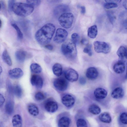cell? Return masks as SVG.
I'll return each mask as SVG.
<instances>
[{"instance_id": "obj_1", "label": "cell", "mask_w": 127, "mask_h": 127, "mask_svg": "<svg viewBox=\"0 0 127 127\" xmlns=\"http://www.w3.org/2000/svg\"><path fill=\"white\" fill-rule=\"evenodd\" d=\"M55 27L52 24H47L36 32L35 37L37 42L41 45H45L51 41L55 31Z\"/></svg>"}, {"instance_id": "obj_2", "label": "cell", "mask_w": 127, "mask_h": 127, "mask_svg": "<svg viewBox=\"0 0 127 127\" xmlns=\"http://www.w3.org/2000/svg\"><path fill=\"white\" fill-rule=\"evenodd\" d=\"M61 50L63 54L68 59H73L77 56L76 44L71 40L65 41L62 45Z\"/></svg>"}, {"instance_id": "obj_3", "label": "cell", "mask_w": 127, "mask_h": 127, "mask_svg": "<svg viewBox=\"0 0 127 127\" xmlns=\"http://www.w3.org/2000/svg\"><path fill=\"white\" fill-rule=\"evenodd\" d=\"M34 7L28 4L21 2H15L12 10L16 15L25 17L30 14L33 11Z\"/></svg>"}, {"instance_id": "obj_4", "label": "cell", "mask_w": 127, "mask_h": 127, "mask_svg": "<svg viewBox=\"0 0 127 127\" xmlns=\"http://www.w3.org/2000/svg\"><path fill=\"white\" fill-rule=\"evenodd\" d=\"M74 19V16L72 13L66 12L62 14L58 18V22L63 27L69 29L72 26Z\"/></svg>"}, {"instance_id": "obj_5", "label": "cell", "mask_w": 127, "mask_h": 127, "mask_svg": "<svg viewBox=\"0 0 127 127\" xmlns=\"http://www.w3.org/2000/svg\"><path fill=\"white\" fill-rule=\"evenodd\" d=\"M94 50L97 53L107 54L110 52L111 46L104 42L96 41L94 43Z\"/></svg>"}, {"instance_id": "obj_6", "label": "cell", "mask_w": 127, "mask_h": 127, "mask_svg": "<svg viewBox=\"0 0 127 127\" xmlns=\"http://www.w3.org/2000/svg\"><path fill=\"white\" fill-rule=\"evenodd\" d=\"M68 35V33L65 29L58 28L56 32L53 40L56 42L60 43L64 42Z\"/></svg>"}, {"instance_id": "obj_7", "label": "cell", "mask_w": 127, "mask_h": 127, "mask_svg": "<svg viewBox=\"0 0 127 127\" xmlns=\"http://www.w3.org/2000/svg\"><path fill=\"white\" fill-rule=\"evenodd\" d=\"M53 85L58 90L63 91L67 89L68 83L67 81L64 79L60 78H56L54 80Z\"/></svg>"}, {"instance_id": "obj_8", "label": "cell", "mask_w": 127, "mask_h": 127, "mask_svg": "<svg viewBox=\"0 0 127 127\" xmlns=\"http://www.w3.org/2000/svg\"><path fill=\"white\" fill-rule=\"evenodd\" d=\"M64 75L65 78L70 82L76 81L78 79V74L77 72L72 68L66 69L64 72Z\"/></svg>"}, {"instance_id": "obj_9", "label": "cell", "mask_w": 127, "mask_h": 127, "mask_svg": "<svg viewBox=\"0 0 127 127\" xmlns=\"http://www.w3.org/2000/svg\"><path fill=\"white\" fill-rule=\"evenodd\" d=\"M31 82L33 86L38 89L41 88L43 85V82L42 78L37 75H32L31 79Z\"/></svg>"}, {"instance_id": "obj_10", "label": "cell", "mask_w": 127, "mask_h": 127, "mask_svg": "<svg viewBox=\"0 0 127 127\" xmlns=\"http://www.w3.org/2000/svg\"><path fill=\"white\" fill-rule=\"evenodd\" d=\"M113 69L114 71L117 73H122L125 69V61L120 60L117 61L113 65Z\"/></svg>"}, {"instance_id": "obj_11", "label": "cell", "mask_w": 127, "mask_h": 127, "mask_svg": "<svg viewBox=\"0 0 127 127\" xmlns=\"http://www.w3.org/2000/svg\"><path fill=\"white\" fill-rule=\"evenodd\" d=\"M62 103L64 106L67 107H70L74 104L75 100L72 95L69 94H66L62 97Z\"/></svg>"}, {"instance_id": "obj_12", "label": "cell", "mask_w": 127, "mask_h": 127, "mask_svg": "<svg viewBox=\"0 0 127 127\" xmlns=\"http://www.w3.org/2000/svg\"><path fill=\"white\" fill-rule=\"evenodd\" d=\"M10 77L12 79H17L20 78L23 75L22 69L19 68H16L10 70L8 72Z\"/></svg>"}, {"instance_id": "obj_13", "label": "cell", "mask_w": 127, "mask_h": 127, "mask_svg": "<svg viewBox=\"0 0 127 127\" xmlns=\"http://www.w3.org/2000/svg\"><path fill=\"white\" fill-rule=\"evenodd\" d=\"M98 75V71L94 67H90L87 70L86 75L88 79L93 80L96 79Z\"/></svg>"}, {"instance_id": "obj_14", "label": "cell", "mask_w": 127, "mask_h": 127, "mask_svg": "<svg viewBox=\"0 0 127 127\" xmlns=\"http://www.w3.org/2000/svg\"><path fill=\"white\" fill-rule=\"evenodd\" d=\"M119 17L121 22V30L123 32L127 33V12L122 13Z\"/></svg>"}, {"instance_id": "obj_15", "label": "cell", "mask_w": 127, "mask_h": 127, "mask_svg": "<svg viewBox=\"0 0 127 127\" xmlns=\"http://www.w3.org/2000/svg\"><path fill=\"white\" fill-rule=\"evenodd\" d=\"M68 6L66 5L61 4L57 6L54 10V14L59 17L62 14L66 12L69 11Z\"/></svg>"}, {"instance_id": "obj_16", "label": "cell", "mask_w": 127, "mask_h": 127, "mask_svg": "<svg viewBox=\"0 0 127 127\" xmlns=\"http://www.w3.org/2000/svg\"><path fill=\"white\" fill-rule=\"evenodd\" d=\"M45 110L50 113H54L58 109V106L57 103L53 101H50L47 102L45 104Z\"/></svg>"}, {"instance_id": "obj_17", "label": "cell", "mask_w": 127, "mask_h": 127, "mask_svg": "<svg viewBox=\"0 0 127 127\" xmlns=\"http://www.w3.org/2000/svg\"><path fill=\"white\" fill-rule=\"evenodd\" d=\"M117 54L120 60L125 61L127 59V46H120L117 51Z\"/></svg>"}, {"instance_id": "obj_18", "label": "cell", "mask_w": 127, "mask_h": 127, "mask_svg": "<svg viewBox=\"0 0 127 127\" xmlns=\"http://www.w3.org/2000/svg\"><path fill=\"white\" fill-rule=\"evenodd\" d=\"M94 94L96 98L98 99H103L106 97L107 93L106 91L104 89L98 88L95 90Z\"/></svg>"}, {"instance_id": "obj_19", "label": "cell", "mask_w": 127, "mask_h": 127, "mask_svg": "<svg viewBox=\"0 0 127 127\" xmlns=\"http://www.w3.org/2000/svg\"><path fill=\"white\" fill-rule=\"evenodd\" d=\"M124 92L123 89L118 87L115 89L112 92L111 95L114 98L118 99L122 98L124 96Z\"/></svg>"}, {"instance_id": "obj_20", "label": "cell", "mask_w": 127, "mask_h": 127, "mask_svg": "<svg viewBox=\"0 0 127 127\" xmlns=\"http://www.w3.org/2000/svg\"><path fill=\"white\" fill-rule=\"evenodd\" d=\"M26 52L22 50L17 51L15 54L16 60L20 63H22L24 62L26 59Z\"/></svg>"}, {"instance_id": "obj_21", "label": "cell", "mask_w": 127, "mask_h": 127, "mask_svg": "<svg viewBox=\"0 0 127 127\" xmlns=\"http://www.w3.org/2000/svg\"><path fill=\"white\" fill-rule=\"evenodd\" d=\"M98 30L96 25H94L89 28L88 30V35L91 38H95L97 34Z\"/></svg>"}, {"instance_id": "obj_22", "label": "cell", "mask_w": 127, "mask_h": 127, "mask_svg": "<svg viewBox=\"0 0 127 127\" xmlns=\"http://www.w3.org/2000/svg\"><path fill=\"white\" fill-rule=\"evenodd\" d=\"M12 123L14 127H21L22 125V121L21 116L19 114L14 116L12 118Z\"/></svg>"}, {"instance_id": "obj_23", "label": "cell", "mask_w": 127, "mask_h": 127, "mask_svg": "<svg viewBox=\"0 0 127 127\" xmlns=\"http://www.w3.org/2000/svg\"><path fill=\"white\" fill-rule=\"evenodd\" d=\"M70 120L68 117H63L59 120L58 126L59 127H68L70 125Z\"/></svg>"}, {"instance_id": "obj_24", "label": "cell", "mask_w": 127, "mask_h": 127, "mask_svg": "<svg viewBox=\"0 0 127 127\" xmlns=\"http://www.w3.org/2000/svg\"><path fill=\"white\" fill-rule=\"evenodd\" d=\"M100 120L104 123H110L111 122V117L109 114L107 112L101 114L99 116Z\"/></svg>"}, {"instance_id": "obj_25", "label": "cell", "mask_w": 127, "mask_h": 127, "mask_svg": "<svg viewBox=\"0 0 127 127\" xmlns=\"http://www.w3.org/2000/svg\"><path fill=\"white\" fill-rule=\"evenodd\" d=\"M52 70L55 75L59 76L62 73V67L60 64L57 63H55L52 67Z\"/></svg>"}, {"instance_id": "obj_26", "label": "cell", "mask_w": 127, "mask_h": 127, "mask_svg": "<svg viewBox=\"0 0 127 127\" xmlns=\"http://www.w3.org/2000/svg\"><path fill=\"white\" fill-rule=\"evenodd\" d=\"M28 110L29 113L33 116H37L39 114L38 109L34 104H29L28 106Z\"/></svg>"}, {"instance_id": "obj_27", "label": "cell", "mask_w": 127, "mask_h": 127, "mask_svg": "<svg viewBox=\"0 0 127 127\" xmlns=\"http://www.w3.org/2000/svg\"><path fill=\"white\" fill-rule=\"evenodd\" d=\"M2 58L3 61L8 65L11 66L12 64V62L10 57L7 50H5L2 54Z\"/></svg>"}, {"instance_id": "obj_28", "label": "cell", "mask_w": 127, "mask_h": 127, "mask_svg": "<svg viewBox=\"0 0 127 127\" xmlns=\"http://www.w3.org/2000/svg\"><path fill=\"white\" fill-rule=\"evenodd\" d=\"M88 110L91 113L95 115L99 114L101 111L99 107L95 104H93L90 106L88 108Z\"/></svg>"}, {"instance_id": "obj_29", "label": "cell", "mask_w": 127, "mask_h": 127, "mask_svg": "<svg viewBox=\"0 0 127 127\" xmlns=\"http://www.w3.org/2000/svg\"><path fill=\"white\" fill-rule=\"evenodd\" d=\"M30 69L33 73L38 74L42 71V69L40 65L36 63H32L30 66Z\"/></svg>"}, {"instance_id": "obj_30", "label": "cell", "mask_w": 127, "mask_h": 127, "mask_svg": "<svg viewBox=\"0 0 127 127\" xmlns=\"http://www.w3.org/2000/svg\"><path fill=\"white\" fill-rule=\"evenodd\" d=\"M14 105L11 101L7 102L5 104V110L6 113L9 115H11L14 111Z\"/></svg>"}, {"instance_id": "obj_31", "label": "cell", "mask_w": 127, "mask_h": 127, "mask_svg": "<svg viewBox=\"0 0 127 127\" xmlns=\"http://www.w3.org/2000/svg\"><path fill=\"white\" fill-rule=\"evenodd\" d=\"M107 15L110 22L112 24L114 23L116 17L114 12L111 11H109L107 12Z\"/></svg>"}, {"instance_id": "obj_32", "label": "cell", "mask_w": 127, "mask_h": 127, "mask_svg": "<svg viewBox=\"0 0 127 127\" xmlns=\"http://www.w3.org/2000/svg\"><path fill=\"white\" fill-rule=\"evenodd\" d=\"M11 25L16 31L18 38L20 39H22L23 34L18 26L15 23H12Z\"/></svg>"}, {"instance_id": "obj_33", "label": "cell", "mask_w": 127, "mask_h": 127, "mask_svg": "<svg viewBox=\"0 0 127 127\" xmlns=\"http://www.w3.org/2000/svg\"><path fill=\"white\" fill-rule=\"evenodd\" d=\"M14 93L18 97H21L22 95V90L21 87L18 85H16L14 88Z\"/></svg>"}, {"instance_id": "obj_34", "label": "cell", "mask_w": 127, "mask_h": 127, "mask_svg": "<svg viewBox=\"0 0 127 127\" xmlns=\"http://www.w3.org/2000/svg\"><path fill=\"white\" fill-rule=\"evenodd\" d=\"M76 125L77 127H87V125L86 121L82 118L78 119L76 121Z\"/></svg>"}, {"instance_id": "obj_35", "label": "cell", "mask_w": 127, "mask_h": 127, "mask_svg": "<svg viewBox=\"0 0 127 127\" xmlns=\"http://www.w3.org/2000/svg\"><path fill=\"white\" fill-rule=\"evenodd\" d=\"M120 120L123 124H127V112H123L120 116Z\"/></svg>"}, {"instance_id": "obj_36", "label": "cell", "mask_w": 127, "mask_h": 127, "mask_svg": "<svg viewBox=\"0 0 127 127\" xmlns=\"http://www.w3.org/2000/svg\"><path fill=\"white\" fill-rule=\"evenodd\" d=\"M26 1L27 3L34 7L38 6L41 2V0H26Z\"/></svg>"}, {"instance_id": "obj_37", "label": "cell", "mask_w": 127, "mask_h": 127, "mask_svg": "<svg viewBox=\"0 0 127 127\" xmlns=\"http://www.w3.org/2000/svg\"><path fill=\"white\" fill-rule=\"evenodd\" d=\"M72 41L76 44L78 43L79 40V36L77 33H73L71 36Z\"/></svg>"}, {"instance_id": "obj_38", "label": "cell", "mask_w": 127, "mask_h": 127, "mask_svg": "<svg viewBox=\"0 0 127 127\" xmlns=\"http://www.w3.org/2000/svg\"><path fill=\"white\" fill-rule=\"evenodd\" d=\"M117 4L112 3H106L104 4V7L106 9L116 8L118 6Z\"/></svg>"}, {"instance_id": "obj_39", "label": "cell", "mask_w": 127, "mask_h": 127, "mask_svg": "<svg viewBox=\"0 0 127 127\" xmlns=\"http://www.w3.org/2000/svg\"><path fill=\"white\" fill-rule=\"evenodd\" d=\"M91 48V45H88L84 49L83 51L84 53L87 54L89 56H91L92 55Z\"/></svg>"}, {"instance_id": "obj_40", "label": "cell", "mask_w": 127, "mask_h": 127, "mask_svg": "<svg viewBox=\"0 0 127 127\" xmlns=\"http://www.w3.org/2000/svg\"><path fill=\"white\" fill-rule=\"evenodd\" d=\"M35 98L37 100L39 101L43 99L45 96L42 92H39L36 93L35 95Z\"/></svg>"}, {"instance_id": "obj_41", "label": "cell", "mask_w": 127, "mask_h": 127, "mask_svg": "<svg viewBox=\"0 0 127 127\" xmlns=\"http://www.w3.org/2000/svg\"><path fill=\"white\" fill-rule=\"evenodd\" d=\"M15 0H9L8 1V10L11 11L12 10L13 5L15 3Z\"/></svg>"}, {"instance_id": "obj_42", "label": "cell", "mask_w": 127, "mask_h": 127, "mask_svg": "<svg viewBox=\"0 0 127 127\" xmlns=\"http://www.w3.org/2000/svg\"><path fill=\"white\" fill-rule=\"evenodd\" d=\"M107 3H112L116 4L120 3L122 0H104Z\"/></svg>"}, {"instance_id": "obj_43", "label": "cell", "mask_w": 127, "mask_h": 127, "mask_svg": "<svg viewBox=\"0 0 127 127\" xmlns=\"http://www.w3.org/2000/svg\"><path fill=\"white\" fill-rule=\"evenodd\" d=\"M5 101V99L3 95L0 94V106L3 105Z\"/></svg>"}, {"instance_id": "obj_44", "label": "cell", "mask_w": 127, "mask_h": 127, "mask_svg": "<svg viewBox=\"0 0 127 127\" xmlns=\"http://www.w3.org/2000/svg\"><path fill=\"white\" fill-rule=\"evenodd\" d=\"M45 48L50 51L52 50L53 48V46L50 44L46 45L44 46Z\"/></svg>"}, {"instance_id": "obj_45", "label": "cell", "mask_w": 127, "mask_h": 127, "mask_svg": "<svg viewBox=\"0 0 127 127\" xmlns=\"http://www.w3.org/2000/svg\"><path fill=\"white\" fill-rule=\"evenodd\" d=\"M86 82L85 79L83 77L80 78L79 79L80 83L82 84H84Z\"/></svg>"}, {"instance_id": "obj_46", "label": "cell", "mask_w": 127, "mask_h": 127, "mask_svg": "<svg viewBox=\"0 0 127 127\" xmlns=\"http://www.w3.org/2000/svg\"><path fill=\"white\" fill-rule=\"evenodd\" d=\"M81 42L82 44L85 45H87L88 43V41L85 38L82 39L81 41Z\"/></svg>"}, {"instance_id": "obj_47", "label": "cell", "mask_w": 127, "mask_h": 127, "mask_svg": "<svg viewBox=\"0 0 127 127\" xmlns=\"http://www.w3.org/2000/svg\"><path fill=\"white\" fill-rule=\"evenodd\" d=\"M81 12L82 14H84L86 12V8L84 6H81L80 7Z\"/></svg>"}, {"instance_id": "obj_48", "label": "cell", "mask_w": 127, "mask_h": 127, "mask_svg": "<svg viewBox=\"0 0 127 127\" xmlns=\"http://www.w3.org/2000/svg\"><path fill=\"white\" fill-rule=\"evenodd\" d=\"M123 5L124 7L127 10V0H125L123 2Z\"/></svg>"}, {"instance_id": "obj_49", "label": "cell", "mask_w": 127, "mask_h": 127, "mask_svg": "<svg viewBox=\"0 0 127 127\" xmlns=\"http://www.w3.org/2000/svg\"><path fill=\"white\" fill-rule=\"evenodd\" d=\"M126 67H127V69H126V74L125 76V78L127 79V61L126 63Z\"/></svg>"}, {"instance_id": "obj_50", "label": "cell", "mask_w": 127, "mask_h": 127, "mask_svg": "<svg viewBox=\"0 0 127 127\" xmlns=\"http://www.w3.org/2000/svg\"><path fill=\"white\" fill-rule=\"evenodd\" d=\"M0 74H1V73L2 72V68L1 66H0Z\"/></svg>"}, {"instance_id": "obj_51", "label": "cell", "mask_w": 127, "mask_h": 127, "mask_svg": "<svg viewBox=\"0 0 127 127\" xmlns=\"http://www.w3.org/2000/svg\"><path fill=\"white\" fill-rule=\"evenodd\" d=\"M1 20H0V27H1Z\"/></svg>"}, {"instance_id": "obj_52", "label": "cell", "mask_w": 127, "mask_h": 127, "mask_svg": "<svg viewBox=\"0 0 127 127\" xmlns=\"http://www.w3.org/2000/svg\"></svg>"}]
</instances>
